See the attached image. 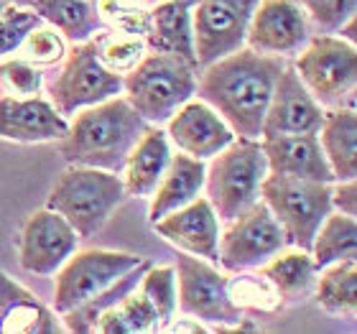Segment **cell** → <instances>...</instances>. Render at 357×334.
Listing matches in <instances>:
<instances>
[{
  "label": "cell",
  "mask_w": 357,
  "mask_h": 334,
  "mask_svg": "<svg viewBox=\"0 0 357 334\" xmlns=\"http://www.w3.org/2000/svg\"><path fill=\"white\" fill-rule=\"evenodd\" d=\"M149 123L130 107L123 95L77 110L69 120L59 153L72 166H92L120 174Z\"/></svg>",
  "instance_id": "7a4b0ae2"
},
{
  "label": "cell",
  "mask_w": 357,
  "mask_h": 334,
  "mask_svg": "<svg viewBox=\"0 0 357 334\" xmlns=\"http://www.w3.org/2000/svg\"><path fill=\"white\" fill-rule=\"evenodd\" d=\"M199 67L166 52H146L123 75V97L149 126H164L174 112L197 95Z\"/></svg>",
  "instance_id": "3957f363"
},
{
  "label": "cell",
  "mask_w": 357,
  "mask_h": 334,
  "mask_svg": "<svg viewBox=\"0 0 357 334\" xmlns=\"http://www.w3.org/2000/svg\"><path fill=\"white\" fill-rule=\"evenodd\" d=\"M79 245L75 227L54 209H36L18 235V263L26 273L54 275Z\"/></svg>",
  "instance_id": "5bb4252c"
},
{
  "label": "cell",
  "mask_w": 357,
  "mask_h": 334,
  "mask_svg": "<svg viewBox=\"0 0 357 334\" xmlns=\"http://www.w3.org/2000/svg\"><path fill=\"white\" fill-rule=\"evenodd\" d=\"M314 291L317 304L324 312L352 317L357 309V260H340L321 268V278H317Z\"/></svg>",
  "instance_id": "f1b7e54d"
},
{
  "label": "cell",
  "mask_w": 357,
  "mask_h": 334,
  "mask_svg": "<svg viewBox=\"0 0 357 334\" xmlns=\"http://www.w3.org/2000/svg\"><path fill=\"white\" fill-rule=\"evenodd\" d=\"M204 176H207V164L202 158H194L189 153H172L169 169L158 181L156 192L151 194V209L149 220L151 225L161 220L164 215L174 209L184 207L204 192Z\"/></svg>",
  "instance_id": "44dd1931"
},
{
  "label": "cell",
  "mask_w": 357,
  "mask_h": 334,
  "mask_svg": "<svg viewBox=\"0 0 357 334\" xmlns=\"http://www.w3.org/2000/svg\"><path fill=\"white\" fill-rule=\"evenodd\" d=\"M294 69L317 103L329 107H355L357 49L337 33H317L294 56Z\"/></svg>",
  "instance_id": "52a82bcc"
},
{
  "label": "cell",
  "mask_w": 357,
  "mask_h": 334,
  "mask_svg": "<svg viewBox=\"0 0 357 334\" xmlns=\"http://www.w3.org/2000/svg\"><path fill=\"white\" fill-rule=\"evenodd\" d=\"M172 161V141L161 126H149L128 153L126 166L120 171L128 197L146 199L156 192L158 181L169 169Z\"/></svg>",
  "instance_id": "ffe728a7"
},
{
  "label": "cell",
  "mask_w": 357,
  "mask_h": 334,
  "mask_svg": "<svg viewBox=\"0 0 357 334\" xmlns=\"http://www.w3.org/2000/svg\"><path fill=\"white\" fill-rule=\"evenodd\" d=\"M138 291L149 298L153 309H156L158 319H161V329H166L176 317V273L174 266H149V271L143 273Z\"/></svg>",
  "instance_id": "f546056e"
},
{
  "label": "cell",
  "mask_w": 357,
  "mask_h": 334,
  "mask_svg": "<svg viewBox=\"0 0 357 334\" xmlns=\"http://www.w3.org/2000/svg\"><path fill=\"white\" fill-rule=\"evenodd\" d=\"M166 135L181 153L202 161H209L238 138L215 107L194 97L166 120Z\"/></svg>",
  "instance_id": "2e32d148"
},
{
  "label": "cell",
  "mask_w": 357,
  "mask_h": 334,
  "mask_svg": "<svg viewBox=\"0 0 357 334\" xmlns=\"http://www.w3.org/2000/svg\"><path fill=\"white\" fill-rule=\"evenodd\" d=\"M149 260H141L135 268H130L128 273H123L118 281L107 286L102 294H97V296L87 298L84 304L75 306V309H69L64 312V327L69 332H79V334H87V332H95V324L97 319L102 317V312H107L110 306H118L123 301V296H128L133 289H138V283H141L143 273L149 271Z\"/></svg>",
  "instance_id": "4316f807"
},
{
  "label": "cell",
  "mask_w": 357,
  "mask_h": 334,
  "mask_svg": "<svg viewBox=\"0 0 357 334\" xmlns=\"http://www.w3.org/2000/svg\"><path fill=\"white\" fill-rule=\"evenodd\" d=\"M118 312L130 334L161 329V319H158L156 309H153V304L138 289H133L128 296H123V301L118 304Z\"/></svg>",
  "instance_id": "d590c367"
},
{
  "label": "cell",
  "mask_w": 357,
  "mask_h": 334,
  "mask_svg": "<svg viewBox=\"0 0 357 334\" xmlns=\"http://www.w3.org/2000/svg\"><path fill=\"white\" fill-rule=\"evenodd\" d=\"M149 52L178 54L197 64L192 31V6L178 0H158L151 8V29L146 33ZM199 67V64H197Z\"/></svg>",
  "instance_id": "603a6c76"
},
{
  "label": "cell",
  "mask_w": 357,
  "mask_h": 334,
  "mask_svg": "<svg viewBox=\"0 0 357 334\" xmlns=\"http://www.w3.org/2000/svg\"><path fill=\"white\" fill-rule=\"evenodd\" d=\"M143 258L133 252L118 250H75L67 263L56 271V289H54V312L64 314L87 298L102 294L120 275L135 268Z\"/></svg>",
  "instance_id": "8fae6325"
},
{
  "label": "cell",
  "mask_w": 357,
  "mask_h": 334,
  "mask_svg": "<svg viewBox=\"0 0 357 334\" xmlns=\"http://www.w3.org/2000/svg\"><path fill=\"white\" fill-rule=\"evenodd\" d=\"M306 10L312 29L319 33H337L344 21L357 13V0H298Z\"/></svg>",
  "instance_id": "e575fe53"
},
{
  "label": "cell",
  "mask_w": 357,
  "mask_h": 334,
  "mask_svg": "<svg viewBox=\"0 0 357 334\" xmlns=\"http://www.w3.org/2000/svg\"><path fill=\"white\" fill-rule=\"evenodd\" d=\"M268 176V161L261 138H235L209 158L204 192L220 222H230L261 199V184Z\"/></svg>",
  "instance_id": "5b68a950"
},
{
  "label": "cell",
  "mask_w": 357,
  "mask_h": 334,
  "mask_svg": "<svg viewBox=\"0 0 357 334\" xmlns=\"http://www.w3.org/2000/svg\"><path fill=\"white\" fill-rule=\"evenodd\" d=\"M286 235L281 225L275 222L266 202L258 199L253 207H248L243 215L227 222L220 232V260L217 266H222L230 273H243L261 268L263 263L286 250Z\"/></svg>",
  "instance_id": "30bf717a"
},
{
  "label": "cell",
  "mask_w": 357,
  "mask_h": 334,
  "mask_svg": "<svg viewBox=\"0 0 357 334\" xmlns=\"http://www.w3.org/2000/svg\"><path fill=\"white\" fill-rule=\"evenodd\" d=\"M153 230L181 252L204 258L209 263L220 260V217L212 209L207 197H197L184 207L174 209L169 215L153 222Z\"/></svg>",
  "instance_id": "e0dca14e"
},
{
  "label": "cell",
  "mask_w": 357,
  "mask_h": 334,
  "mask_svg": "<svg viewBox=\"0 0 357 334\" xmlns=\"http://www.w3.org/2000/svg\"><path fill=\"white\" fill-rule=\"evenodd\" d=\"M149 52L146 38L133 36V33H118L115 38L110 36H97V54L107 69L126 75L143 59V54Z\"/></svg>",
  "instance_id": "4dcf8cb0"
},
{
  "label": "cell",
  "mask_w": 357,
  "mask_h": 334,
  "mask_svg": "<svg viewBox=\"0 0 357 334\" xmlns=\"http://www.w3.org/2000/svg\"><path fill=\"white\" fill-rule=\"evenodd\" d=\"M312 36V21L298 0H261L248 26L245 46L266 56L291 59Z\"/></svg>",
  "instance_id": "4fadbf2b"
},
{
  "label": "cell",
  "mask_w": 357,
  "mask_h": 334,
  "mask_svg": "<svg viewBox=\"0 0 357 334\" xmlns=\"http://www.w3.org/2000/svg\"><path fill=\"white\" fill-rule=\"evenodd\" d=\"M174 273H176V309L184 317L220 329L225 324L232 327L243 324V309L232 301L230 278L220 273L215 263L189 252H178Z\"/></svg>",
  "instance_id": "ba28073f"
},
{
  "label": "cell",
  "mask_w": 357,
  "mask_h": 334,
  "mask_svg": "<svg viewBox=\"0 0 357 334\" xmlns=\"http://www.w3.org/2000/svg\"><path fill=\"white\" fill-rule=\"evenodd\" d=\"M0 332L54 334L59 332L56 312L38 301L31 291L0 271Z\"/></svg>",
  "instance_id": "7402d4cb"
},
{
  "label": "cell",
  "mask_w": 357,
  "mask_h": 334,
  "mask_svg": "<svg viewBox=\"0 0 357 334\" xmlns=\"http://www.w3.org/2000/svg\"><path fill=\"white\" fill-rule=\"evenodd\" d=\"M10 6H21V8H29L31 6V0H8Z\"/></svg>",
  "instance_id": "f35d334b"
},
{
  "label": "cell",
  "mask_w": 357,
  "mask_h": 334,
  "mask_svg": "<svg viewBox=\"0 0 357 334\" xmlns=\"http://www.w3.org/2000/svg\"><path fill=\"white\" fill-rule=\"evenodd\" d=\"M178 3H186V6H197L199 0H178Z\"/></svg>",
  "instance_id": "ab89813d"
},
{
  "label": "cell",
  "mask_w": 357,
  "mask_h": 334,
  "mask_svg": "<svg viewBox=\"0 0 357 334\" xmlns=\"http://www.w3.org/2000/svg\"><path fill=\"white\" fill-rule=\"evenodd\" d=\"M69 120L41 95H0V138L15 143H52L67 135Z\"/></svg>",
  "instance_id": "ac0fdd59"
},
{
  "label": "cell",
  "mask_w": 357,
  "mask_h": 334,
  "mask_svg": "<svg viewBox=\"0 0 357 334\" xmlns=\"http://www.w3.org/2000/svg\"><path fill=\"white\" fill-rule=\"evenodd\" d=\"M321 151L335 174V181L357 176V115L355 107H329L319 128Z\"/></svg>",
  "instance_id": "d4e9b609"
},
{
  "label": "cell",
  "mask_w": 357,
  "mask_h": 334,
  "mask_svg": "<svg viewBox=\"0 0 357 334\" xmlns=\"http://www.w3.org/2000/svg\"><path fill=\"white\" fill-rule=\"evenodd\" d=\"M317 273L319 271L314 266L312 252L298 250V248L294 252L281 250L261 266V275L283 304H294L309 296L317 283Z\"/></svg>",
  "instance_id": "484cf974"
},
{
  "label": "cell",
  "mask_w": 357,
  "mask_h": 334,
  "mask_svg": "<svg viewBox=\"0 0 357 334\" xmlns=\"http://www.w3.org/2000/svg\"><path fill=\"white\" fill-rule=\"evenodd\" d=\"M126 199V184L120 174L69 164L54 181L46 207L59 212L75 227L79 240H87L102 230Z\"/></svg>",
  "instance_id": "277c9868"
},
{
  "label": "cell",
  "mask_w": 357,
  "mask_h": 334,
  "mask_svg": "<svg viewBox=\"0 0 357 334\" xmlns=\"http://www.w3.org/2000/svg\"><path fill=\"white\" fill-rule=\"evenodd\" d=\"M324 123V107L312 97V92L301 82L294 64L286 61L283 72L275 79L273 95L263 118L261 138L271 135H296L319 133Z\"/></svg>",
  "instance_id": "9a60e30c"
},
{
  "label": "cell",
  "mask_w": 357,
  "mask_h": 334,
  "mask_svg": "<svg viewBox=\"0 0 357 334\" xmlns=\"http://www.w3.org/2000/svg\"><path fill=\"white\" fill-rule=\"evenodd\" d=\"M312 260L317 271L340 263V260L357 258V222L355 217L342 212H329L312 243Z\"/></svg>",
  "instance_id": "83f0119b"
},
{
  "label": "cell",
  "mask_w": 357,
  "mask_h": 334,
  "mask_svg": "<svg viewBox=\"0 0 357 334\" xmlns=\"http://www.w3.org/2000/svg\"><path fill=\"white\" fill-rule=\"evenodd\" d=\"M29 8L72 44L95 38L107 26L97 0H31Z\"/></svg>",
  "instance_id": "cb8c5ba5"
},
{
  "label": "cell",
  "mask_w": 357,
  "mask_h": 334,
  "mask_svg": "<svg viewBox=\"0 0 357 334\" xmlns=\"http://www.w3.org/2000/svg\"><path fill=\"white\" fill-rule=\"evenodd\" d=\"M15 54L23 56L26 61H31V64H36V67H54V64H59L64 59L67 41L49 23H41V26H36L29 36L23 38V44L18 46Z\"/></svg>",
  "instance_id": "1f68e13d"
},
{
  "label": "cell",
  "mask_w": 357,
  "mask_h": 334,
  "mask_svg": "<svg viewBox=\"0 0 357 334\" xmlns=\"http://www.w3.org/2000/svg\"><path fill=\"white\" fill-rule=\"evenodd\" d=\"M149 3H151V6H153V3H158V0H149Z\"/></svg>",
  "instance_id": "b9f144b4"
},
{
  "label": "cell",
  "mask_w": 357,
  "mask_h": 334,
  "mask_svg": "<svg viewBox=\"0 0 357 334\" xmlns=\"http://www.w3.org/2000/svg\"><path fill=\"white\" fill-rule=\"evenodd\" d=\"M261 149L266 153L271 174L324 181V184L335 181V174L329 169L317 133L271 135V138H261Z\"/></svg>",
  "instance_id": "d6986e66"
},
{
  "label": "cell",
  "mask_w": 357,
  "mask_h": 334,
  "mask_svg": "<svg viewBox=\"0 0 357 334\" xmlns=\"http://www.w3.org/2000/svg\"><path fill=\"white\" fill-rule=\"evenodd\" d=\"M261 199L281 225L286 243L309 252L319 225L332 212V184L268 171L261 184Z\"/></svg>",
  "instance_id": "8992f818"
},
{
  "label": "cell",
  "mask_w": 357,
  "mask_h": 334,
  "mask_svg": "<svg viewBox=\"0 0 357 334\" xmlns=\"http://www.w3.org/2000/svg\"><path fill=\"white\" fill-rule=\"evenodd\" d=\"M41 23L44 21L31 8L8 6L6 10H0V59H6V56L18 52L23 38L29 36L36 26H41Z\"/></svg>",
  "instance_id": "d6a6232c"
},
{
  "label": "cell",
  "mask_w": 357,
  "mask_h": 334,
  "mask_svg": "<svg viewBox=\"0 0 357 334\" xmlns=\"http://www.w3.org/2000/svg\"><path fill=\"white\" fill-rule=\"evenodd\" d=\"M8 6H10V3H8V0H0V10H6Z\"/></svg>",
  "instance_id": "60d3db41"
},
{
  "label": "cell",
  "mask_w": 357,
  "mask_h": 334,
  "mask_svg": "<svg viewBox=\"0 0 357 334\" xmlns=\"http://www.w3.org/2000/svg\"><path fill=\"white\" fill-rule=\"evenodd\" d=\"M332 209L342 212V215L357 217V184L355 179H344V181H332Z\"/></svg>",
  "instance_id": "8d00e7d4"
},
{
  "label": "cell",
  "mask_w": 357,
  "mask_h": 334,
  "mask_svg": "<svg viewBox=\"0 0 357 334\" xmlns=\"http://www.w3.org/2000/svg\"><path fill=\"white\" fill-rule=\"evenodd\" d=\"M0 82L8 89V95H41V89H44V72H41V67L26 61L23 56L0 59Z\"/></svg>",
  "instance_id": "836d02e7"
},
{
  "label": "cell",
  "mask_w": 357,
  "mask_h": 334,
  "mask_svg": "<svg viewBox=\"0 0 357 334\" xmlns=\"http://www.w3.org/2000/svg\"><path fill=\"white\" fill-rule=\"evenodd\" d=\"M258 3L261 0H199L192 6L194 54L199 69L245 46Z\"/></svg>",
  "instance_id": "7c38bea8"
},
{
  "label": "cell",
  "mask_w": 357,
  "mask_h": 334,
  "mask_svg": "<svg viewBox=\"0 0 357 334\" xmlns=\"http://www.w3.org/2000/svg\"><path fill=\"white\" fill-rule=\"evenodd\" d=\"M283 67L286 59L281 56H266L243 46L199 69L194 97L215 107L235 135L261 138L263 118Z\"/></svg>",
  "instance_id": "6da1fadb"
},
{
  "label": "cell",
  "mask_w": 357,
  "mask_h": 334,
  "mask_svg": "<svg viewBox=\"0 0 357 334\" xmlns=\"http://www.w3.org/2000/svg\"><path fill=\"white\" fill-rule=\"evenodd\" d=\"M46 89L54 107L69 120L82 107L123 95V75L105 67L97 54V41L89 38L64 54L61 69Z\"/></svg>",
  "instance_id": "9c48e42d"
},
{
  "label": "cell",
  "mask_w": 357,
  "mask_h": 334,
  "mask_svg": "<svg viewBox=\"0 0 357 334\" xmlns=\"http://www.w3.org/2000/svg\"><path fill=\"white\" fill-rule=\"evenodd\" d=\"M115 6H151L149 0H110Z\"/></svg>",
  "instance_id": "74e56055"
}]
</instances>
